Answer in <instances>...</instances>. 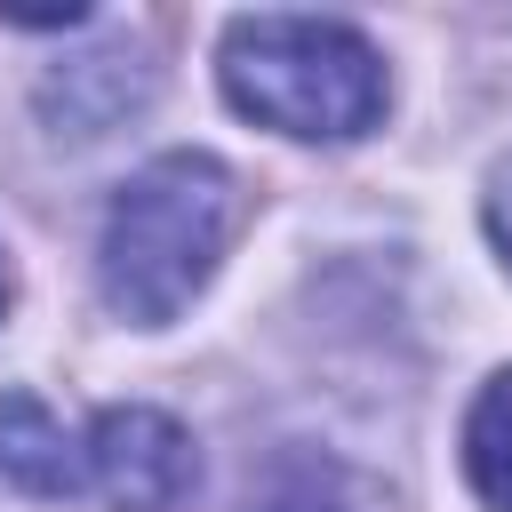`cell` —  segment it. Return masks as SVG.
<instances>
[{
    "label": "cell",
    "instance_id": "6da1fadb",
    "mask_svg": "<svg viewBox=\"0 0 512 512\" xmlns=\"http://www.w3.org/2000/svg\"><path fill=\"white\" fill-rule=\"evenodd\" d=\"M232 232H240V184H232V168L208 160V152H160L104 208L96 288H104V304L120 320L160 328V320H176L208 288V272L232 248Z\"/></svg>",
    "mask_w": 512,
    "mask_h": 512
},
{
    "label": "cell",
    "instance_id": "7a4b0ae2",
    "mask_svg": "<svg viewBox=\"0 0 512 512\" xmlns=\"http://www.w3.org/2000/svg\"><path fill=\"white\" fill-rule=\"evenodd\" d=\"M216 72L248 120L312 144H352L384 112V56L328 16H232Z\"/></svg>",
    "mask_w": 512,
    "mask_h": 512
},
{
    "label": "cell",
    "instance_id": "3957f363",
    "mask_svg": "<svg viewBox=\"0 0 512 512\" xmlns=\"http://www.w3.org/2000/svg\"><path fill=\"white\" fill-rule=\"evenodd\" d=\"M88 464V496H104L112 512H176L200 480L192 432L160 408H104L80 440Z\"/></svg>",
    "mask_w": 512,
    "mask_h": 512
},
{
    "label": "cell",
    "instance_id": "277c9868",
    "mask_svg": "<svg viewBox=\"0 0 512 512\" xmlns=\"http://www.w3.org/2000/svg\"><path fill=\"white\" fill-rule=\"evenodd\" d=\"M0 488L40 496V504H64V496L88 488L80 440H72L32 392H8V400H0Z\"/></svg>",
    "mask_w": 512,
    "mask_h": 512
},
{
    "label": "cell",
    "instance_id": "5b68a950",
    "mask_svg": "<svg viewBox=\"0 0 512 512\" xmlns=\"http://www.w3.org/2000/svg\"><path fill=\"white\" fill-rule=\"evenodd\" d=\"M464 472H472L488 512H512V368L488 376L472 416H464Z\"/></svg>",
    "mask_w": 512,
    "mask_h": 512
},
{
    "label": "cell",
    "instance_id": "8992f818",
    "mask_svg": "<svg viewBox=\"0 0 512 512\" xmlns=\"http://www.w3.org/2000/svg\"><path fill=\"white\" fill-rule=\"evenodd\" d=\"M488 240L504 248V264H512V168L496 176V192H488Z\"/></svg>",
    "mask_w": 512,
    "mask_h": 512
},
{
    "label": "cell",
    "instance_id": "52a82bcc",
    "mask_svg": "<svg viewBox=\"0 0 512 512\" xmlns=\"http://www.w3.org/2000/svg\"><path fill=\"white\" fill-rule=\"evenodd\" d=\"M264 512H336V504H320V496H272Z\"/></svg>",
    "mask_w": 512,
    "mask_h": 512
},
{
    "label": "cell",
    "instance_id": "ba28073f",
    "mask_svg": "<svg viewBox=\"0 0 512 512\" xmlns=\"http://www.w3.org/2000/svg\"><path fill=\"white\" fill-rule=\"evenodd\" d=\"M0 304H8V280H0Z\"/></svg>",
    "mask_w": 512,
    "mask_h": 512
}]
</instances>
